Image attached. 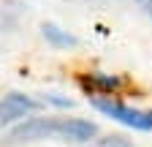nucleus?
<instances>
[{
  "instance_id": "f257e3e1",
  "label": "nucleus",
  "mask_w": 152,
  "mask_h": 147,
  "mask_svg": "<svg viewBox=\"0 0 152 147\" xmlns=\"http://www.w3.org/2000/svg\"><path fill=\"white\" fill-rule=\"evenodd\" d=\"M92 106L103 112L106 117L117 120L128 128H136V131H152V109L144 112V109H133V106H125L122 101H114V98H103V96H95L92 98Z\"/></svg>"
},
{
  "instance_id": "f03ea898",
  "label": "nucleus",
  "mask_w": 152,
  "mask_h": 147,
  "mask_svg": "<svg viewBox=\"0 0 152 147\" xmlns=\"http://www.w3.org/2000/svg\"><path fill=\"white\" fill-rule=\"evenodd\" d=\"M65 117H30L11 128L8 142H38V139H63Z\"/></svg>"
},
{
  "instance_id": "7ed1b4c3",
  "label": "nucleus",
  "mask_w": 152,
  "mask_h": 147,
  "mask_svg": "<svg viewBox=\"0 0 152 147\" xmlns=\"http://www.w3.org/2000/svg\"><path fill=\"white\" fill-rule=\"evenodd\" d=\"M38 104L25 96V93H8L3 101H0V125L6 123H14V120H22L25 115H30Z\"/></svg>"
},
{
  "instance_id": "20e7f679",
  "label": "nucleus",
  "mask_w": 152,
  "mask_h": 147,
  "mask_svg": "<svg viewBox=\"0 0 152 147\" xmlns=\"http://www.w3.org/2000/svg\"><path fill=\"white\" fill-rule=\"evenodd\" d=\"M41 35L46 38V44H52L54 49H68V46H76V44H79L73 33L63 30L60 25H54V22H44L41 25Z\"/></svg>"
},
{
  "instance_id": "39448f33",
  "label": "nucleus",
  "mask_w": 152,
  "mask_h": 147,
  "mask_svg": "<svg viewBox=\"0 0 152 147\" xmlns=\"http://www.w3.org/2000/svg\"><path fill=\"white\" fill-rule=\"evenodd\" d=\"M90 147H133V142H128L122 136H103L98 142H92Z\"/></svg>"
},
{
  "instance_id": "423d86ee",
  "label": "nucleus",
  "mask_w": 152,
  "mask_h": 147,
  "mask_svg": "<svg viewBox=\"0 0 152 147\" xmlns=\"http://www.w3.org/2000/svg\"><path fill=\"white\" fill-rule=\"evenodd\" d=\"M44 101L54 104V106H71L73 101L71 98H63V96H57V93H44Z\"/></svg>"
},
{
  "instance_id": "0eeeda50",
  "label": "nucleus",
  "mask_w": 152,
  "mask_h": 147,
  "mask_svg": "<svg viewBox=\"0 0 152 147\" xmlns=\"http://www.w3.org/2000/svg\"><path fill=\"white\" fill-rule=\"evenodd\" d=\"M147 11H149V14H152V3H147Z\"/></svg>"
},
{
  "instance_id": "6e6552de",
  "label": "nucleus",
  "mask_w": 152,
  "mask_h": 147,
  "mask_svg": "<svg viewBox=\"0 0 152 147\" xmlns=\"http://www.w3.org/2000/svg\"><path fill=\"white\" fill-rule=\"evenodd\" d=\"M139 3H144V6H147V3H152V0H139Z\"/></svg>"
}]
</instances>
